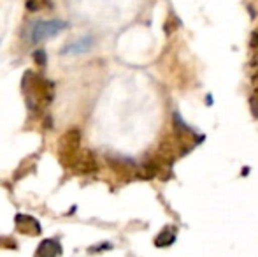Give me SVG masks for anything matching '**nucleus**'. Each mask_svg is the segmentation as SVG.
Listing matches in <instances>:
<instances>
[{
    "instance_id": "f257e3e1",
    "label": "nucleus",
    "mask_w": 258,
    "mask_h": 257,
    "mask_svg": "<svg viewBox=\"0 0 258 257\" xmlns=\"http://www.w3.org/2000/svg\"><path fill=\"white\" fill-rule=\"evenodd\" d=\"M21 90H23L25 100L27 106L32 111L39 113L44 111L46 108L51 104L54 97V86L49 79H46L44 76L37 74L34 71H27L21 79Z\"/></svg>"
},
{
    "instance_id": "f03ea898",
    "label": "nucleus",
    "mask_w": 258,
    "mask_h": 257,
    "mask_svg": "<svg viewBox=\"0 0 258 257\" xmlns=\"http://www.w3.org/2000/svg\"><path fill=\"white\" fill-rule=\"evenodd\" d=\"M81 151V134L78 129H69L58 141V161L63 168L71 169Z\"/></svg>"
},
{
    "instance_id": "7ed1b4c3",
    "label": "nucleus",
    "mask_w": 258,
    "mask_h": 257,
    "mask_svg": "<svg viewBox=\"0 0 258 257\" xmlns=\"http://www.w3.org/2000/svg\"><path fill=\"white\" fill-rule=\"evenodd\" d=\"M63 28H67V23L61 20L37 21V23L30 28V41L37 44V42H42V41H46V39L56 35L58 32H61Z\"/></svg>"
},
{
    "instance_id": "20e7f679",
    "label": "nucleus",
    "mask_w": 258,
    "mask_h": 257,
    "mask_svg": "<svg viewBox=\"0 0 258 257\" xmlns=\"http://www.w3.org/2000/svg\"><path fill=\"white\" fill-rule=\"evenodd\" d=\"M14 226H16V229L21 234H27V236H39L41 234V224H39V220L30 215H25V213H18L14 217Z\"/></svg>"
},
{
    "instance_id": "39448f33",
    "label": "nucleus",
    "mask_w": 258,
    "mask_h": 257,
    "mask_svg": "<svg viewBox=\"0 0 258 257\" xmlns=\"http://www.w3.org/2000/svg\"><path fill=\"white\" fill-rule=\"evenodd\" d=\"M71 169L76 173H81V175L97 171V162H95V157L92 155V151H88V150L79 151L78 159H76V162L72 164Z\"/></svg>"
},
{
    "instance_id": "423d86ee",
    "label": "nucleus",
    "mask_w": 258,
    "mask_h": 257,
    "mask_svg": "<svg viewBox=\"0 0 258 257\" xmlns=\"http://www.w3.org/2000/svg\"><path fill=\"white\" fill-rule=\"evenodd\" d=\"M61 245L56 240H44L35 250V257H60Z\"/></svg>"
},
{
    "instance_id": "0eeeda50",
    "label": "nucleus",
    "mask_w": 258,
    "mask_h": 257,
    "mask_svg": "<svg viewBox=\"0 0 258 257\" xmlns=\"http://www.w3.org/2000/svg\"><path fill=\"white\" fill-rule=\"evenodd\" d=\"M90 48H92V39L85 37V39H81V41L71 44L69 48H65L63 53H83V52H86V49H90Z\"/></svg>"
},
{
    "instance_id": "6e6552de",
    "label": "nucleus",
    "mask_w": 258,
    "mask_h": 257,
    "mask_svg": "<svg viewBox=\"0 0 258 257\" xmlns=\"http://www.w3.org/2000/svg\"><path fill=\"white\" fill-rule=\"evenodd\" d=\"M174 240H176V234H174V231L165 229L158 238H156L155 243H156V247H163V245H170Z\"/></svg>"
},
{
    "instance_id": "1a4fd4ad",
    "label": "nucleus",
    "mask_w": 258,
    "mask_h": 257,
    "mask_svg": "<svg viewBox=\"0 0 258 257\" xmlns=\"http://www.w3.org/2000/svg\"><path fill=\"white\" fill-rule=\"evenodd\" d=\"M48 2L49 0H27V7L30 11H39V9H42Z\"/></svg>"
},
{
    "instance_id": "9d476101",
    "label": "nucleus",
    "mask_w": 258,
    "mask_h": 257,
    "mask_svg": "<svg viewBox=\"0 0 258 257\" xmlns=\"http://www.w3.org/2000/svg\"><path fill=\"white\" fill-rule=\"evenodd\" d=\"M35 62H37V64H46V53L44 52H35Z\"/></svg>"
},
{
    "instance_id": "9b49d317",
    "label": "nucleus",
    "mask_w": 258,
    "mask_h": 257,
    "mask_svg": "<svg viewBox=\"0 0 258 257\" xmlns=\"http://www.w3.org/2000/svg\"><path fill=\"white\" fill-rule=\"evenodd\" d=\"M251 106H253V111L258 115V86L255 90V95H253V99H251Z\"/></svg>"
}]
</instances>
